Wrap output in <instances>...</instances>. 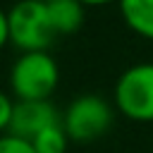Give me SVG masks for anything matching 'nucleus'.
<instances>
[{"label":"nucleus","instance_id":"obj_5","mask_svg":"<svg viewBox=\"0 0 153 153\" xmlns=\"http://www.w3.org/2000/svg\"><path fill=\"white\" fill-rule=\"evenodd\" d=\"M57 112L48 100H17L12 108V120L7 134L24 141H33L43 129L57 124Z\"/></svg>","mask_w":153,"mask_h":153},{"label":"nucleus","instance_id":"obj_2","mask_svg":"<svg viewBox=\"0 0 153 153\" xmlns=\"http://www.w3.org/2000/svg\"><path fill=\"white\" fill-rule=\"evenodd\" d=\"M60 79L55 60L41 50V53H24L10 74L12 91L19 100H48V96L55 91Z\"/></svg>","mask_w":153,"mask_h":153},{"label":"nucleus","instance_id":"obj_8","mask_svg":"<svg viewBox=\"0 0 153 153\" xmlns=\"http://www.w3.org/2000/svg\"><path fill=\"white\" fill-rule=\"evenodd\" d=\"M67 139H69V136H67L65 127L57 122V124L43 129L31 143H33L36 153H65V151H67Z\"/></svg>","mask_w":153,"mask_h":153},{"label":"nucleus","instance_id":"obj_3","mask_svg":"<svg viewBox=\"0 0 153 153\" xmlns=\"http://www.w3.org/2000/svg\"><path fill=\"white\" fill-rule=\"evenodd\" d=\"M117 108L136 122H153V65L129 67L115 86Z\"/></svg>","mask_w":153,"mask_h":153},{"label":"nucleus","instance_id":"obj_10","mask_svg":"<svg viewBox=\"0 0 153 153\" xmlns=\"http://www.w3.org/2000/svg\"><path fill=\"white\" fill-rule=\"evenodd\" d=\"M12 108H14V103L0 91V131L2 129H7L10 127V120H12Z\"/></svg>","mask_w":153,"mask_h":153},{"label":"nucleus","instance_id":"obj_13","mask_svg":"<svg viewBox=\"0 0 153 153\" xmlns=\"http://www.w3.org/2000/svg\"><path fill=\"white\" fill-rule=\"evenodd\" d=\"M41 2H45V0H41Z\"/></svg>","mask_w":153,"mask_h":153},{"label":"nucleus","instance_id":"obj_11","mask_svg":"<svg viewBox=\"0 0 153 153\" xmlns=\"http://www.w3.org/2000/svg\"><path fill=\"white\" fill-rule=\"evenodd\" d=\"M10 41V24H7V14L0 10V48Z\"/></svg>","mask_w":153,"mask_h":153},{"label":"nucleus","instance_id":"obj_7","mask_svg":"<svg viewBox=\"0 0 153 153\" xmlns=\"http://www.w3.org/2000/svg\"><path fill=\"white\" fill-rule=\"evenodd\" d=\"M120 10L136 33L153 38V0H120Z\"/></svg>","mask_w":153,"mask_h":153},{"label":"nucleus","instance_id":"obj_4","mask_svg":"<svg viewBox=\"0 0 153 153\" xmlns=\"http://www.w3.org/2000/svg\"><path fill=\"white\" fill-rule=\"evenodd\" d=\"M112 122V110L110 105L93 93H84L76 100L69 103L65 112V131L74 141H93L108 131Z\"/></svg>","mask_w":153,"mask_h":153},{"label":"nucleus","instance_id":"obj_1","mask_svg":"<svg viewBox=\"0 0 153 153\" xmlns=\"http://www.w3.org/2000/svg\"><path fill=\"white\" fill-rule=\"evenodd\" d=\"M7 24L10 41L24 53H41L57 36L48 19V7L41 0H19L7 14Z\"/></svg>","mask_w":153,"mask_h":153},{"label":"nucleus","instance_id":"obj_9","mask_svg":"<svg viewBox=\"0 0 153 153\" xmlns=\"http://www.w3.org/2000/svg\"><path fill=\"white\" fill-rule=\"evenodd\" d=\"M0 153H36V148L31 141L5 134V136H0Z\"/></svg>","mask_w":153,"mask_h":153},{"label":"nucleus","instance_id":"obj_6","mask_svg":"<svg viewBox=\"0 0 153 153\" xmlns=\"http://www.w3.org/2000/svg\"><path fill=\"white\" fill-rule=\"evenodd\" d=\"M45 7L55 33H72L84 22V5L79 0H45Z\"/></svg>","mask_w":153,"mask_h":153},{"label":"nucleus","instance_id":"obj_12","mask_svg":"<svg viewBox=\"0 0 153 153\" xmlns=\"http://www.w3.org/2000/svg\"><path fill=\"white\" fill-rule=\"evenodd\" d=\"M81 5H108V2H112V0H79Z\"/></svg>","mask_w":153,"mask_h":153}]
</instances>
